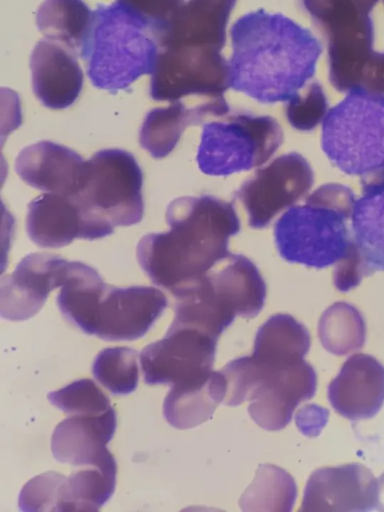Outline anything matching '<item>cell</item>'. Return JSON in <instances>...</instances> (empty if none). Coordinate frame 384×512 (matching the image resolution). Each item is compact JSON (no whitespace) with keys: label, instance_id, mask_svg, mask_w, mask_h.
I'll list each match as a JSON object with an SVG mask.
<instances>
[{"label":"cell","instance_id":"4","mask_svg":"<svg viewBox=\"0 0 384 512\" xmlns=\"http://www.w3.org/2000/svg\"><path fill=\"white\" fill-rule=\"evenodd\" d=\"M160 45L155 31L116 0L93 11L80 52L92 84L116 92L152 73Z\"/></svg>","mask_w":384,"mask_h":512},{"label":"cell","instance_id":"10","mask_svg":"<svg viewBox=\"0 0 384 512\" xmlns=\"http://www.w3.org/2000/svg\"><path fill=\"white\" fill-rule=\"evenodd\" d=\"M314 175L310 164L292 152L274 159L246 180L235 193L253 228H263L283 209L291 207L311 188Z\"/></svg>","mask_w":384,"mask_h":512},{"label":"cell","instance_id":"6","mask_svg":"<svg viewBox=\"0 0 384 512\" xmlns=\"http://www.w3.org/2000/svg\"><path fill=\"white\" fill-rule=\"evenodd\" d=\"M321 145L346 174L362 177L384 168V94L350 90L327 112Z\"/></svg>","mask_w":384,"mask_h":512},{"label":"cell","instance_id":"21","mask_svg":"<svg viewBox=\"0 0 384 512\" xmlns=\"http://www.w3.org/2000/svg\"><path fill=\"white\" fill-rule=\"evenodd\" d=\"M29 238L44 248H59L74 239L89 240L88 227L77 201L68 195L44 193L28 205Z\"/></svg>","mask_w":384,"mask_h":512},{"label":"cell","instance_id":"24","mask_svg":"<svg viewBox=\"0 0 384 512\" xmlns=\"http://www.w3.org/2000/svg\"><path fill=\"white\" fill-rule=\"evenodd\" d=\"M107 285L92 267L70 262L56 298L62 316L74 327L93 335L98 304Z\"/></svg>","mask_w":384,"mask_h":512},{"label":"cell","instance_id":"18","mask_svg":"<svg viewBox=\"0 0 384 512\" xmlns=\"http://www.w3.org/2000/svg\"><path fill=\"white\" fill-rule=\"evenodd\" d=\"M32 87L41 103L64 109L74 103L83 86V73L76 54L49 39L40 40L31 55Z\"/></svg>","mask_w":384,"mask_h":512},{"label":"cell","instance_id":"15","mask_svg":"<svg viewBox=\"0 0 384 512\" xmlns=\"http://www.w3.org/2000/svg\"><path fill=\"white\" fill-rule=\"evenodd\" d=\"M221 284L212 267L171 289L175 311L171 325L196 328L218 339L237 315Z\"/></svg>","mask_w":384,"mask_h":512},{"label":"cell","instance_id":"17","mask_svg":"<svg viewBox=\"0 0 384 512\" xmlns=\"http://www.w3.org/2000/svg\"><path fill=\"white\" fill-rule=\"evenodd\" d=\"M117 415L111 407L102 414L72 415L54 429L51 451L54 458L72 466H100L114 461L106 445L113 438Z\"/></svg>","mask_w":384,"mask_h":512},{"label":"cell","instance_id":"30","mask_svg":"<svg viewBox=\"0 0 384 512\" xmlns=\"http://www.w3.org/2000/svg\"><path fill=\"white\" fill-rule=\"evenodd\" d=\"M138 353L129 347L101 350L94 359V378L114 395L132 393L138 385Z\"/></svg>","mask_w":384,"mask_h":512},{"label":"cell","instance_id":"8","mask_svg":"<svg viewBox=\"0 0 384 512\" xmlns=\"http://www.w3.org/2000/svg\"><path fill=\"white\" fill-rule=\"evenodd\" d=\"M316 387V373L304 359L286 365H272L249 356L248 413L265 430L285 428L295 408L311 399Z\"/></svg>","mask_w":384,"mask_h":512},{"label":"cell","instance_id":"22","mask_svg":"<svg viewBox=\"0 0 384 512\" xmlns=\"http://www.w3.org/2000/svg\"><path fill=\"white\" fill-rule=\"evenodd\" d=\"M362 196L351 217L353 244L368 276L384 271V168L361 177Z\"/></svg>","mask_w":384,"mask_h":512},{"label":"cell","instance_id":"12","mask_svg":"<svg viewBox=\"0 0 384 512\" xmlns=\"http://www.w3.org/2000/svg\"><path fill=\"white\" fill-rule=\"evenodd\" d=\"M168 305L165 294L150 286L107 285L98 304L93 335L105 341L143 337Z\"/></svg>","mask_w":384,"mask_h":512},{"label":"cell","instance_id":"27","mask_svg":"<svg viewBox=\"0 0 384 512\" xmlns=\"http://www.w3.org/2000/svg\"><path fill=\"white\" fill-rule=\"evenodd\" d=\"M116 461L86 466L66 476L61 490L60 511H98L113 495Z\"/></svg>","mask_w":384,"mask_h":512},{"label":"cell","instance_id":"9","mask_svg":"<svg viewBox=\"0 0 384 512\" xmlns=\"http://www.w3.org/2000/svg\"><path fill=\"white\" fill-rule=\"evenodd\" d=\"M217 340L196 328L170 325L161 340L141 351L145 383L178 387L206 380L214 366Z\"/></svg>","mask_w":384,"mask_h":512},{"label":"cell","instance_id":"2","mask_svg":"<svg viewBox=\"0 0 384 512\" xmlns=\"http://www.w3.org/2000/svg\"><path fill=\"white\" fill-rule=\"evenodd\" d=\"M166 222L170 230L143 236L136 254L150 280L169 291L228 255L229 238L240 231L233 205L209 195L173 200Z\"/></svg>","mask_w":384,"mask_h":512},{"label":"cell","instance_id":"1","mask_svg":"<svg viewBox=\"0 0 384 512\" xmlns=\"http://www.w3.org/2000/svg\"><path fill=\"white\" fill-rule=\"evenodd\" d=\"M230 34L228 81L235 91L261 103L289 102L315 75L321 42L283 14L249 12Z\"/></svg>","mask_w":384,"mask_h":512},{"label":"cell","instance_id":"23","mask_svg":"<svg viewBox=\"0 0 384 512\" xmlns=\"http://www.w3.org/2000/svg\"><path fill=\"white\" fill-rule=\"evenodd\" d=\"M224 397V377L220 371H212L202 382L171 387L163 402V415L174 428H194L212 417Z\"/></svg>","mask_w":384,"mask_h":512},{"label":"cell","instance_id":"14","mask_svg":"<svg viewBox=\"0 0 384 512\" xmlns=\"http://www.w3.org/2000/svg\"><path fill=\"white\" fill-rule=\"evenodd\" d=\"M377 492V479L362 464L320 468L307 481L300 511H370Z\"/></svg>","mask_w":384,"mask_h":512},{"label":"cell","instance_id":"25","mask_svg":"<svg viewBox=\"0 0 384 512\" xmlns=\"http://www.w3.org/2000/svg\"><path fill=\"white\" fill-rule=\"evenodd\" d=\"M310 344V334L302 323L291 315L275 314L258 329L251 356L265 364H290L302 360Z\"/></svg>","mask_w":384,"mask_h":512},{"label":"cell","instance_id":"13","mask_svg":"<svg viewBox=\"0 0 384 512\" xmlns=\"http://www.w3.org/2000/svg\"><path fill=\"white\" fill-rule=\"evenodd\" d=\"M69 261L47 253L26 255L14 271L0 280V314L9 321L36 315L50 292L62 286Z\"/></svg>","mask_w":384,"mask_h":512},{"label":"cell","instance_id":"19","mask_svg":"<svg viewBox=\"0 0 384 512\" xmlns=\"http://www.w3.org/2000/svg\"><path fill=\"white\" fill-rule=\"evenodd\" d=\"M85 161L72 149L40 141L23 148L16 157L15 171L28 185L50 193L77 192Z\"/></svg>","mask_w":384,"mask_h":512},{"label":"cell","instance_id":"16","mask_svg":"<svg viewBox=\"0 0 384 512\" xmlns=\"http://www.w3.org/2000/svg\"><path fill=\"white\" fill-rule=\"evenodd\" d=\"M327 396L349 420L374 417L384 404V366L371 355L350 356L328 385Z\"/></svg>","mask_w":384,"mask_h":512},{"label":"cell","instance_id":"33","mask_svg":"<svg viewBox=\"0 0 384 512\" xmlns=\"http://www.w3.org/2000/svg\"><path fill=\"white\" fill-rule=\"evenodd\" d=\"M287 103V120L295 129L301 131L314 129L328 112L326 96L318 83L311 84L305 94Z\"/></svg>","mask_w":384,"mask_h":512},{"label":"cell","instance_id":"3","mask_svg":"<svg viewBox=\"0 0 384 512\" xmlns=\"http://www.w3.org/2000/svg\"><path fill=\"white\" fill-rule=\"evenodd\" d=\"M356 198L344 185L317 188L303 205L291 206L276 222L275 243L288 262L325 268L339 262L351 243V220Z\"/></svg>","mask_w":384,"mask_h":512},{"label":"cell","instance_id":"26","mask_svg":"<svg viewBox=\"0 0 384 512\" xmlns=\"http://www.w3.org/2000/svg\"><path fill=\"white\" fill-rule=\"evenodd\" d=\"M93 11L82 0H45L36 14L38 29L46 39L56 41L76 55L84 46Z\"/></svg>","mask_w":384,"mask_h":512},{"label":"cell","instance_id":"28","mask_svg":"<svg viewBox=\"0 0 384 512\" xmlns=\"http://www.w3.org/2000/svg\"><path fill=\"white\" fill-rule=\"evenodd\" d=\"M296 496V483L289 473L275 465L261 464L239 505L243 511L290 512Z\"/></svg>","mask_w":384,"mask_h":512},{"label":"cell","instance_id":"7","mask_svg":"<svg viewBox=\"0 0 384 512\" xmlns=\"http://www.w3.org/2000/svg\"><path fill=\"white\" fill-rule=\"evenodd\" d=\"M282 142L283 131L274 118L233 114L203 125L196 160L204 174L227 176L263 165Z\"/></svg>","mask_w":384,"mask_h":512},{"label":"cell","instance_id":"34","mask_svg":"<svg viewBox=\"0 0 384 512\" xmlns=\"http://www.w3.org/2000/svg\"><path fill=\"white\" fill-rule=\"evenodd\" d=\"M147 23L160 40L184 5V0H117Z\"/></svg>","mask_w":384,"mask_h":512},{"label":"cell","instance_id":"32","mask_svg":"<svg viewBox=\"0 0 384 512\" xmlns=\"http://www.w3.org/2000/svg\"><path fill=\"white\" fill-rule=\"evenodd\" d=\"M66 476L50 471L30 479L19 494V509L24 512L60 511L61 490Z\"/></svg>","mask_w":384,"mask_h":512},{"label":"cell","instance_id":"5","mask_svg":"<svg viewBox=\"0 0 384 512\" xmlns=\"http://www.w3.org/2000/svg\"><path fill=\"white\" fill-rule=\"evenodd\" d=\"M142 183L140 166L125 150H100L85 161L80 186L70 196L81 208L90 240L110 235L115 226H131L141 221Z\"/></svg>","mask_w":384,"mask_h":512},{"label":"cell","instance_id":"20","mask_svg":"<svg viewBox=\"0 0 384 512\" xmlns=\"http://www.w3.org/2000/svg\"><path fill=\"white\" fill-rule=\"evenodd\" d=\"M228 111L229 107L223 96L204 98L193 104L177 100L168 107L155 108L146 115L141 126L140 145L154 158L166 157L188 126L223 116Z\"/></svg>","mask_w":384,"mask_h":512},{"label":"cell","instance_id":"31","mask_svg":"<svg viewBox=\"0 0 384 512\" xmlns=\"http://www.w3.org/2000/svg\"><path fill=\"white\" fill-rule=\"evenodd\" d=\"M49 402L70 415L102 414L111 408L109 398L91 379L76 380L47 394Z\"/></svg>","mask_w":384,"mask_h":512},{"label":"cell","instance_id":"36","mask_svg":"<svg viewBox=\"0 0 384 512\" xmlns=\"http://www.w3.org/2000/svg\"><path fill=\"white\" fill-rule=\"evenodd\" d=\"M384 1V0H383Z\"/></svg>","mask_w":384,"mask_h":512},{"label":"cell","instance_id":"35","mask_svg":"<svg viewBox=\"0 0 384 512\" xmlns=\"http://www.w3.org/2000/svg\"><path fill=\"white\" fill-rule=\"evenodd\" d=\"M378 492L376 510L384 511V473L377 479Z\"/></svg>","mask_w":384,"mask_h":512},{"label":"cell","instance_id":"29","mask_svg":"<svg viewBox=\"0 0 384 512\" xmlns=\"http://www.w3.org/2000/svg\"><path fill=\"white\" fill-rule=\"evenodd\" d=\"M318 336L326 351L343 356L362 349L366 340V324L357 308L346 302H337L322 314Z\"/></svg>","mask_w":384,"mask_h":512},{"label":"cell","instance_id":"11","mask_svg":"<svg viewBox=\"0 0 384 512\" xmlns=\"http://www.w3.org/2000/svg\"><path fill=\"white\" fill-rule=\"evenodd\" d=\"M229 88L228 62L222 56L160 48L151 73L150 95L156 101L182 97H218Z\"/></svg>","mask_w":384,"mask_h":512}]
</instances>
